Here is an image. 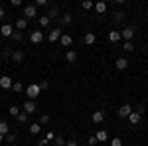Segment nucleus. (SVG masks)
Segmentation results:
<instances>
[{"label":"nucleus","mask_w":148,"mask_h":146,"mask_svg":"<svg viewBox=\"0 0 148 146\" xmlns=\"http://www.w3.org/2000/svg\"><path fill=\"white\" fill-rule=\"evenodd\" d=\"M2 16H4V8L0 6V18H2Z\"/></svg>","instance_id":"nucleus-43"},{"label":"nucleus","mask_w":148,"mask_h":146,"mask_svg":"<svg viewBox=\"0 0 148 146\" xmlns=\"http://www.w3.org/2000/svg\"><path fill=\"white\" fill-rule=\"evenodd\" d=\"M8 130H10V124L8 123H0V134H10V132H8Z\"/></svg>","instance_id":"nucleus-22"},{"label":"nucleus","mask_w":148,"mask_h":146,"mask_svg":"<svg viewBox=\"0 0 148 146\" xmlns=\"http://www.w3.org/2000/svg\"><path fill=\"white\" fill-rule=\"evenodd\" d=\"M47 87H49V83H47L46 79H44V81H42V83H40V89H42V91H46Z\"/></svg>","instance_id":"nucleus-36"},{"label":"nucleus","mask_w":148,"mask_h":146,"mask_svg":"<svg viewBox=\"0 0 148 146\" xmlns=\"http://www.w3.org/2000/svg\"><path fill=\"white\" fill-rule=\"evenodd\" d=\"M16 121L20 124H24V123H28V112H20L18 117H16Z\"/></svg>","instance_id":"nucleus-24"},{"label":"nucleus","mask_w":148,"mask_h":146,"mask_svg":"<svg viewBox=\"0 0 148 146\" xmlns=\"http://www.w3.org/2000/svg\"><path fill=\"white\" fill-rule=\"evenodd\" d=\"M132 111H134V109H132L130 105H123V107L119 109V114H121V117H126V119H128V114H130Z\"/></svg>","instance_id":"nucleus-8"},{"label":"nucleus","mask_w":148,"mask_h":146,"mask_svg":"<svg viewBox=\"0 0 148 146\" xmlns=\"http://www.w3.org/2000/svg\"><path fill=\"white\" fill-rule=\"evenodd\" d=\"M103 119H105V112L103 111H95L93 112V123H103Z\"/></svg>","instance_id":"nucleus-15"},{"label":"nucleus","mask_w":148,"mask_h":146,"mask_svg":"<svg viewBox=\"0 0 148 146\" xmlns=\"http://www.w3.org/2000/svg\"><path fill=\"white\" fill-rule=\"evenodd\" d=\"M87 144H89V146H95V144H97V138H95V136H91V138H89V142H87Z\"/></svg>","instance_id":"nucleus-38"},{"label":"nucleus","mask_w":148,"mask_h":146,"mask_svg":"<svg viewBox=\"0 0 148 146\" xmlns=\"http://www.w3.org/2000/svg\"><path fill=\"white\" fill-rule=\"evenodd\" d=\"M121 36L125 38L126 42H130V40H132V36H134V30H132V28H125V30L121 32Z\"/></svg>","instance_id":"nucleus-12"},{"label":"nucleus","mask_w":148,"mask_h":146,"mask_svg":"<svg viewBox=\"0 0 148 146\" xmlns=\"http://www.w3.org/2000/svg\"><path fill=\"white\" fill-rule=\"evenodd\" d=\"M136 112H140V114H142V112H144V105H138V107H136Z\"/></svg>","instance_id":"nucleus-41"},{"label":"nucleus","mask_w":148,"mask_h":146,"mask_svg":"<svg viewBox=\"0 0 148 146\" xmlns=\"http://www.w3.org/2000/svg\"><path fill=\"white\" fill-rule=\"evenodd\" d=\"M12 85H14L12 77H8V75H2V77H0V87H2V89H12Z\"/></svg>","instance_id":"nucleus-2"},{"label":"nucleus","mask_w":148,"mask_h":146,"mask_svg":"<svg viewBox=\"0 0 148 146\" xmlns=\"http://www.w3.org/2000/svg\"><path fill=\"white\" fill-rule=\"evenodd\" d=\"M95 40H97V38H95L93 32H87V34L83 36V42H85L87 45H93V44H95Z\"/></svg>","instance_id":"nucleus-14"},{"label":"nucleus","mask_w":148,"mask_h":146,"mask_svg":"<svg viewBox=\"0 0 148 146\" xmlns=\"http://www.w3.org/2000/svg\"><path fill=\"white\" fill-rule=\"evenodd\" d=\"M12 40L14 42H22V32H14L12 34Z\"/></svg>","instance_id":"nucleus-31"},{"label":"nucleus","mask_w":148,"mask_h":146,"mask_svg":"<svg viewBox=\"0 0 148 146\" xmlns=\"http://www.w3.org/2000/svg\"><path fill=\"white\" fill-rule=\"evenodd\" d=\"M26 26H28V20H26V18H18V20H16V28H18L20 32L26 30Z\"/></svg>","instance_id":"nucleus-16"},{"label":"nucleus","mask_w":148,"mask_h":146,"mask_svg":"<svg viewBox=\"0 0 148 146\" xmlns=\"http://www.w3.org/2000/svg\"><path fill=\"white\" fill-rule=\"evenodd\" d=\"M47 142H49V140H47V138H42V140H40V142H38V146H47Z\"/></svg>","instance_id":"nucleus-39"},{"label":"nucleus","mask_w":148,"mask_h":146,"mask_svg":"<svg viewBox=\"0 0 148 146\" xmlns=\"http://www.w3.org/2000/svg\"><path fill=\"white\" fill-rule=\"evenodd\" d=\"M8 112H10L12 117H18V114H20V107H18V105H12L10 109H8Z\"/></svg>","instance_id":"nucleus-25"},{"label":"nucleus","mask_w":148,"mask_h":146,"mask_svg":"<svg viewBox=\"0 0 148 146\" xmlns=\"http://www.w3.org/2000/svg\"><path fill=\"white\" fill-rule=\"evenodd\" d=\"M30 40H32L34 44H40V42H44V34L36 30V32H32V34H30Z\"/></svg>","instance_id":"nucleus-7"},{"label":"nucleus","mask_w":148,"mask_h":146,"mask_svg":"<svg viewBox=\"0 0 148 146\" xmlns=\"http://www.w3.org/2000/svg\"><path fill=\"white\" fill-rule=\"evenodd\" d=\"M123 18H125V12H114V20L116 22H123Z\"/></svg>","instance_id":"nucleus-32"},{"label":"nucleus","mask_w":148,"mask_h":146,"mask_svg":"<svg viewBox=\"0 0 148 146\" xmlns=\"http://www.w3.org/2000/svg\"><path fill=\"white\" fill-rule=\"evenodd\" d=\"M65 146H79V142L77 140H69V142H65Z\"/></svg>","instance_id":"nucleus-40"},{"label":"nucleus","mask_w":148,"mask_h":146,"mask_svg":"<svg viewBox=\"0 0 148 146\" xmlns=\"http://www.w3.org/2000/svg\"><path fill=\"white\" fill-rule=\"evenodd\" d=\"M49 123V114H42L40 117V124H47Z\"/></svg>","instance_id":"nucleus-34"},{"label":"nucleus","mask_w":148,"mask_h":146,"mask_svg":"<svg viewBox=\"0 0 148 146\" xmlns=\"http://www.w3.org/2000/svg\"><path fill=\"white\" fill-rule=\"evenodd\" d=\"M42 93V89H40V85L38 83H32V85H28L26 87V95L30 97V101H34V99H38V95Z\"/></svg>","instance_id":"nucleus-1"},{"label":"nucleus","mask_w":148,"mask_h":146,"mask_svg":"<svg viewBox=\"0 0 148 146\" xmlns=\"http://www.w3.org/2000/svg\"><path fill=\"white\" fill-rule=\"evenodd\" d=\"M123 49H125V51H134V45H132V42H126Z\"/></svg>","instance_id":"nucleus-33"},{"label":"nucleus","mask_w":148,"mask_h":146,"mask_svg":"<svg viewBox=\"0 0 148 146\" xmlns=\"http://www.w3.org/2000/svg\"><path fill=\"white\" fill-rule=\"evenodd\" d=\"M47 16H49V18H57V16H59V8H57V6H53V8H49V12H47Z\"/></svg>","instance_id":"nucleus-26"},{"label":"nucleus","mask_w":148,"mask_h":146,"mask_svg":"<svg viewBox=\"0 0 148 146\" xmlns=\"http://www.w3.org/2000/svg\"><path fill=\"white\" fill-rule=\"evenodd\" d=\"M38 111V107H36L34 101H26L24 103V112H28V114H32V112Z\"/></svg>","instance_id":"nucleus-5"},{"label":"nucleus","mask_w":148,"mask_h":146,"mask_svg":"<svg viewBox=\"0 0 148 146\" xmlns=\"http://www.w3.org/2000/svg\"><path fill=\"white\" fill-rule=\"evenodd\" d=\"M4 140H6V142H10V144H12V142L16 140V136H14V134H6V138H4Z\"/></svg>","instance_id":"nucleus-37"},{"label":"nucleus","mask_w":148,"mask_h":146,"mask_svg":"<svg viewBox=\"0 0 148 146\" xmlns=\"http://www.w3.org/2000/svg\"><path fill=\"white\" fill-rule=\"evenodd\" d=\"M95 10L99 12V14H105V12H107V4H105V2H97V4H95Z\"/></svg>","instance_id":"nucleus-19"},{"label":"nucleus","mask_w":148,"mask_h":146,"mask_svg":"<svg viewBox=\"0 0 148 146\" xmlns=\"http://www.w3.org/2000/svg\"><path fill=\"white\" fill-rule=\"evenodd\" d=\"M49 22H51V18H49V16H40V26H42V28H47V26H49Z\"/></svg>","instance_id":"nucleus-18"},{"label":"nucleus","mask_w":148,"mask_h":146,"mask_svg":"<svg viewBox=\"0 0 148 146\" xmlns=\"http://www.w3.org/2000/svg\"><path fill=\"white\" fill-rule=\"evenodd\" d=\"M24 16L26 18H38V8L36 6H26L24 8Z\"/></svg>","instance_id":"nucleus-3"},{"label":"nucleus","mask_w":148,"mask_h":146,"mask_svg":"<svg viewBox=\"0 0 148 146\" xmlns=\"http://www.w3.org/2000/svg\"><path fill=\"white\" fill-rule=\"evenodd\" d=\"M0 32H2V36H4V38H12V34H14V28H12L10 24H4V26L0 28Z\"/></svg>","instance_id":"nucleus-6"},{"label":"nucleus","mask_w":148,"mask_h":146,"mask_svg":"<svg viewBox=\"0 0 148 146\" xmlns=\"http://www.w3.org/2000/svg\"><path fill=\"white\" fill-rule=\"evenodd\" d=\"M65 59H67V63H75V61H77V51H73V49H67V53H65Z\"/></svg>","instance_id":"nucleus-13"},{"label":"nucleus","mask_w":148,"mask_h":146,"mask_svg":"<svg viewBox=\"0 0 148 146\" xmlns=\"http://www.w3.org/2000/svg\"><path fill=\"white\" fill-rule=\"evenodd\" d=\"M22 59H24V51H20V49H18V51H14V53H12V61L20 63Z\"/></svg>","instance_id":"nucleus-17"},{"label":"nucleus","mask_w":148,"mask_h":146,"mask_svg":"<svg viewBox=\"0 0 148 146\" xmlns=\"http://www.w3.org/2000/svg\"><path fill=\"white\" fill-rule=\"evenodd\" d=\"M114 65H116V69H121V71H123V69H126V67H128V61H126L125 57H116Z\"/></svg>","instance_id":"nucleus-10"},{"label":"nucleus","mask_w":148,"mask_h":146,"mask_svg":"<svg viewBox=\"0 0 148 146\" xmlns=\"http://www.w3.org/2000/svg\"><path fill=\"white\" fill-rule=\"evenodd\" d=\"M111 146H123V140L121 138H113L111 140Z\"/></svg>","instance_id":"nucleus-35"},{"label":"nucleus","mask_w":148,"mask_h":146,"mask_svg":"<svg viewBox=\"0 0 148 146\" xmlns=\"http://www.w3.org/2000/svg\"><path fill=\"white\" fill-rule=\"evenodd\" d=\"M12 89L16 91V93H20V91H22V83H20V81H14V85H12Z\"/></svg>","instance_id":"nucleus-30"},{"label":"nucleus","mask_w":148,"mask_h":146,"mask_svg":"<svg viewBox=\"0 0 148 146\" xmlns=\"http://www.w3.org/2000/svg\"><path fill=\"white\" fill-rule=\"evenodd\" d=\"M123 36H121V32H109V42H119Z\"/></svg>","instance_id":"nucleus-20"},{"label":"nucleus","mask_w":148,"mask_h":146,"mask_svg":"<svg viewBox=\"0 0 148 146\" xmlns=\"http://www.w3.org/2000/svg\"><path fill=\"white\" fill-rule=\"evenodd\" d=\"M59 42H61V45H63V47H69V45L73 44V38H71L69 34H63L61 38H59Z\"/></svg>","instance_id":"nucleus-9"},{"label":"nucleus","mask_w":148,"mask_h":146,"mask_svg":"<svg viewBox=\"0 0 148 146\" xmlns=\"http://www.w3.org/2000/svg\"><path fill=\"white\" fill-rule=\"evenodd\" d=\"M40 130H42V124H40V123H34V124H30V132H32V134H38Z\"/></svg>","instance_id":"nucleus-23"},{"label":"nucleus","mask_w":148,"mask_h":146,"mask_svg":"<svg viewBox=\"0 0 148 146\" xmlns=\"http://www.w3.org/2000/svg\"><path fill=\"white\" fill-rule=\"evenodd\" d=\"M81 8H83V10H91V8H95V4L89 2V0H85V2H81Z\"/></svg>","instance_id":"nucleus-27"},{"label":"nucleus","mask_w":148,"mask_h":146,"mask_svg":"<svg viewBox=\"0 0 148 146\" xmlns=\"http://www.w3.org/2000/svg\"><path fill=\"white\" fill-rule=\"evenodd\" d=\"M61 36H63L61 34V28H56V30H51V32L47 34V40H49V42H57Z\"/></svg>","instance_id":"nucleus-4"},{"label":"nucleus","mask_w":148,"mask_h":146,"mask_svg":"<svg viewBox=\"0 0 148 146\" xmlns=\"http://www.w3.org/2000/svg\"><path fill=\"white\" fill-rule=\"evenodd\" d=\"M36 4H38V6H46L47 2H46V0H36Z\"/></svg>","instance_id":"nucleus-42"},{"label":"nucleus","mask_w":148,"mask_h":146,"mask_svg":"<svg viewBox=\"0 0 148 146\" xmlns=\"http://www.w3.org/2000/svg\"><path fill=\"white\" fill-rule=\"evenodd\" d=\"M95 138H97V142H105L109 136H107V132H105V130H99V132L95 134Z\"/></svg>","instance_id":"nucleus-21"},{"label":"nucleus","mask_w":148,"mask_h":146,"mask_svg":"<svg viewBox=\"0 0 148 146\" xmlns=\"http://www.w3.org/2000/svg\"><path fill=\"white\" fill-rule=\"evenodd\" d=\"M53 142H56V146H65V140H63L61 136H56V138H53Z\"/></svg>","instance_id":"nucleus-29"},{"label":"nucleus","mask_w":148,"mask_h":146,"mask_svg":"<svg viewBox=\"0 0 148 146\" xmlns=\"http://www.w3.org/2000/svg\"><path fill=\"white\" fill-rule=\"evenodd\" d=\"M4 138H6V136H4V134H0V142H2V140H4Z\"/></svg>","instance_id":"nucleus-44"},{"label":"nucleus","mask_w":148,"mask_h":146,"mask_svg":"<svg viewBox=\"0 0 148 146\" xmlns=\"http://www.w3.org/2000/svg\"><path fill=\"white\" fill-rule=\"evenodd\" d=\"M59 22L63 24V26H65V24H69V22H71V14H63V16L59 18Z\"/></svg>","instance_id":"nucleus-28"},{"label":"nucleus","mask_w":148,"mask_h":146,"mask_svg":"<svg viewBox=\"0 0 148 146\" xmlns=\"http://www.w3.org/2000/svg\"><path fill=\"white\" fill-rule=\"evenodd\" d=\"M140 117H142L140 112L132 111V112H130V114H128V121H130V124H138V123H140Z\"/></svg>","instance_id":"nucleus-11"}]
</instances>
